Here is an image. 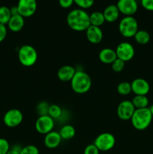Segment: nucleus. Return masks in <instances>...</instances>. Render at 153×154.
I'll return each mask as SVG.
<instances>
[{
  "mask_svg": "<svg viewBox=\"0 0 153 154\" xmlns=\"http://www.w3.org/2000/svg\"><path fill=\"white\" fill-rule=\"evenodd\" d=\"M67 23L74 31H86L91 25L89 14L83 9H74L68 14Z\"/></svg>",
  "mask_w": 153,
  "mask_h": 154,
  "instance_id": "f257e3e1",
  "label": "nucleus"
},
{
  "mask_svg": "<svg viewBox=\"0 0 153 154\" xmlns=\"http://www.w3.org/2000/svg\"><path fill=\"white\" fill-rule=\"evenodd\" d=\"M70 86L74 92L77 94H84L91 89L92 79L83 71H76L70 81Z\"/></svg>",
  "mask_w": 153,
  "mask_h": 154,
  "instance_id": "f03ea898",
  "label": "nucleus"
},
{
  "mask_svg": "<svg viewBox=\"0 0 153 154\" xmlns=\"http://www.w3.org/2000/svg\"><path fill=\"white\" fill-rule=\"evenodd\" d=\"M152 115L150 111L149 108H141L136 109L133 116H132L130 121L131 124L134 129L136 130H145L148 127L152 121Z\"/></svg>",
  "mask_w": 153,
  "mask_h": 154,
  "instance_id": "7ed1b4c3",
  "label": "nucleus"
},
{
  "mask_svg": "<svg viewBox=\"0 0 153 154\" xmlns=\"http://www.w3.org/2000/svg\"><path fill=\"white\" fill-rule=\"evenodd\" d=\"M18 60L23 66L31 67L38 60L37 51L31 45H22L18 51Z\"/></svg>",
  "mask_w": 153,
  "mask_h": 154,
  "instance_id": "20e7f679",
  "label": "nucleus"
},
{
  "mask_svg": "<svg viewBox=\"0 0 153 154\" xmlns=\"http://www.w3.org/2000/svg\"><path fill=\"white\" fill-rule=\"evenodd\" d=\"M138 30L137 20L133 16H124L118 23V31L126 38L134 37Z\"/></svg>",
  "mask_w": 153,
  "mask_h": 154,
  "instance_id": "39448f33",
  "label": "nucleus"
},
{
  "mask_svg": "<svg viewBox=\"0 0 153 154\" xmlns=\"http://www.w3.org/2000/svg\"><path fill=\"white\" fill-rule=\"evenodd\" d=\"M94 144L100 152H106L112 150L116 144V138L110 132H103L98 135Z\"/></svg>",
  "mask_w": 153,
  "mask_h": 154,
  "instance_id": "423d86ee",
  "label": "nucleus"
},
{
  "mask_svg": "<svg viewBox=\"0 0 153 154\" xmlns=\"http://www.w3.org/2000/svg\"><path fill=\"white\" fill-rule=\"evenodd\" d=\"M115 51L116 53L117 58L122 60L124 63L131 60L135 54V50L133 45L126 42L118 44Z\"/></svg>",
  "mask_w": 153,
  "mask_h": 154,
  "instance_id": "0eeeda50",
  "label": "nucleus"
},
{
  "mask_svg": "<svg viewBox=\"0 0 153 154\" xmlns=\"http://www.w3.org/2000/svg\"><path fill=\"white\" fill-rule=\"evenodd\" d=\"M23 120L22 113L20 110L13 108L4 114L3 122L4 125L9 128H15L21 124Z\"/></svg>",
  "mask_w": 153,
  "mask_h": 154,
  "instance_id": "6e6552de",
  "label": "nucleus"
},
{
  "mask_svg": "<svg viewBox=\"0 0 153 154\" xmlns=\"http://www.w3.org/2000/svg\"><path fill=\"white\" fill-rule=\"evenodd\" d=\"M55 122L49 115L39 116L35 122V129L41 135H46L53 131Z\"/></svg>",
  "mask_w": 153,
  "mask_h": 154,
  "instance_id": "1a4fd4ad",
  "label": "nucleus"
},
{
  "mask_svg": "<svg viewBox=\"0 0 153 154\" xmlns=\"http://www.w3.org/2000/svg\"><path fill=\"white\" fill-rule=\"evenodd\" d=\"M135 110L136 108L132 104L131 101L124 100L118 104L117 107L116 114L120 120L127 121L131 119Z\"/></svg>",
  "mask_w": 153,
  "mask_h": 154,
  "instance_id": "9d476101",
  "label": "nucleus"
},
{
  "mask_svg": "<svg viewBox=\"0 0 153 154\" xmlns=\"http://www.w3.org/2000/svg\"><path fill=\"white\" fill-rule=\"evenodd\" d=\"M19 14L25 17H30L37 10L36 0H19L16 5Z\"/></svg>",
  "mask_w": 153,
  "mask_h": 154,
  "instance_id": "9b49d317",
  "label": "nucleus"
},
{
  "mask_svg": "<svg viewBox=\"0 0 153 154\" xmlns=\"http://www.w3.org/2000/svg\"><path fill=\"white\" fill-rule=\"evenodd\" d=\"M116 6L120 13L124 16H133L138 9L136 0H118Z\"/></svg>",
  "mask_w": 153,
  "mask_h": 154,
  "instance_id": "f8f14e48",
  "label": "nucleus"
},
{
  "mask_svg": "<svg viewBox=\"0 0 153 154\" xmlns=\"http://www.w3.org/2000/svg\"><path fill=\"white\" fill-rule=\"evenodd\" d=\"M131 91L136 96H146L150 90V85L146 80L138 78L131 83Z\"/></svg>",
  "mask_w": 153,
  "mask_h": 154,
  "instance_id": "ddd939ff",
  "label": "nucleus"
},
{
  "mask_svg": "<svg viewBox=\"0 0 153 154\" xmlns=\"http://www.w3.org/2000/svg\"><path fill=\"white\" fill-rule=\"evenodd\" d=\"M85 32L87 40L90 43L93 44V45H98L101 42L104 34L100 27L90 25Z\"/></svg>",
  "mask_w": 153,
  "mask_h": 154,
  "instance_id": "4468645a",
  "label": "nucleus"
},
{
  "mask_svg": "<svg viewBox=\"0 0 153 154\" xmlns=\"http://www.w3.org/2000/svg\"><path fill=\"white\" fill-rule=\"evenodd\" d=\"M62 138L59 132L52 131L46 135H45L44 138V144L45 147L49 149H55L61 144Z\"/></svg>",
  "mask_w": 153,
  "mask_h": 154,
  "instance_id": "2eb2a0df",
  "label": "nucleus"
},
{
  "mask_svg": "<svg viewBox=\"0 0 153 154\" xmlns=\"http://www.w3.org/2000/svg\"><path fill=\"white\" fill-rule=\"evenodd\" d=\"M76 71L71 66H63L58 70L57 77L63 82H68L72 80Z\"/></svg>",
  "mask_w": 153,
  "mask_h": 154,
  "instance_id": "dca6fc26",
  "label": "nucleus"
},
{
  "mask_svg": "<svg viewBox=\"0 0 153 154\" xmlns=\"http://www.w3.org/2000/svg\"><path fill=\"white\" fill-rule=\"evenodd\" d=\"M25 25V20L23 17L20 14L11 16L10 20L8 23V28L14 32H18L21 31Z\"/></svg>",
  "mask_w": 153,
  "mask_h": 154,
  "instance_id": "f3484780",
  "label": "nucleus"
},
{
  "mask_svg": "<svg viewBox=\"0 0 153 154\" xmlns=\"http://www.w3.org/2000/svg\"><path fill=\"white\" fill-rule=\"evenodd\" d=\"M98 58L100 61L104 64H112L117 59L116 53L115 50H112V48H104L99 52Z\"/></svg>",
  "mask_w": 153,
  "mask_h": 154,
  "instance_id": "a211bd4d",
  "label": "nucleus"
},
{
  "mask_svg": "<svg viewBox=\"0 0 153 154\" xmlns=\"http://www.w3.org/2000/svg\"><path fill=\"white\" fill-rule=\"evenodd\" d=\"M119 14L120 12L116 5H110L106 6L103 11L105 21L108 23H113L116 21L119 17Z\"/></svg>",
  "mask_w": 153,
  "mask_h": 154,
  "instance_id": "6ab92c4d",
  "label": "nucleus"
},
{
  "mask_svg": "<svg viewBox=\"0 0 153 154\" xmlns=\"http://www.w3.org/2000/svg\"><path fill=\"white\" fill-rule=\"evenodd\" d=\"M59 134L61 135L62 139L64 140H70L76 135V130L75 128L71 125H64L61 128L59 131Z\"/></svg>",
  "mask_w": 153,
  "mask_h": 154,
  "instance_id": "aec40b11",
  "label": "nucleus"
},
{
  "mask_svg": "<svg viewBox=\"0 0 153 154\" xmlns=\"http://www.w3.org/2000/svg\"><path fill=\"white\" fill-rule=\"evenodd\" d=\"M90 24L95 26H101L105 23V18L104 17L103 12L94 11L89 14Z\"/></svg>",
  "mask_w": 153,
  "mask_h": 154,
  "instance_id": "412c9836",
  "label": "nucleus"
},
{
  "mask_svg": "<svg viewBox=\"0 0 153 154\" xmlns=\"http://www.w3.org/2000/svg\"><path fill=\"white\" fill-rule=\"evenodd\" d=\"M131 102L136 109L146 108H148V99L146 96H135Z\"/></svg>",
  "mask_w": 153,
  "mask_h": 154,
  "instance_id": "4be33fe9",
  "label": "nucleus"
},
{
  "mask_svg": "<svg viewBox=\"0 0 153 154\" xmlns=\"http://www.w3.org/2000/svg\"><path fill=\"white\" fill-rule=\"evenodd\" d=\"M134 39L136 42L139 45H146L150 41V35L146 30H138L134 35Z\"/></svg>",
  "mask_w": 153,
  "mask_h": 154,
  "instance_id": "5701e85b",
  "label": "nucleus"
},
{
  "mask_svg": "<svg viewBox=\"0 0 153 154\" xmlns=\"http://www.w3.org/2000/svg\"><path fill=\"white\" fill-rule=\"evenodd\" d=\"M10 8L7 6H0V23L7 25L11 17Z\"/></svg>",
  "mask_w": 153,
  "mask_h": 154,
  "instance_id": "b1692460",
  "label": "nucleus"
},
{
  "mask_svg": "<svg viewBox=\"0 0 153 154\" xmlns=\"http://www.w3.org/2000/svg\"><path fill=\"white\" fill-rule=\"evenodd\" d=\"M117 92L121 96H128L131 93V85L128 81H123L117 86Z\"/></svg>",
  "mask_w": 153,
  "mask_h": 154,
  "instance_id": "393cba45",
  "label": "nucleus"
},
{
  "mask_svg": "<svg viewBox=\"0 0 153 154\" xmlns=\"http://www.w3.org/2000/svg\"><path fill=\"white\" fill-rule=\"evenodd\" d=\"M48 115L52 117L53 120L58 119L62 115V110L58 106V105H51L49 107V111H48Z\"/></svg>",
  "mask_w": 153,
  "mask_h": 154,
  "instance_id": "a878e982",
  "label": "nucleus"
},
{
  "mask_svg": "<svg viewBox=\"0 0 153 154\" xmlns=\"http://www.w3.org/2000/svg\"><path fill=\"white\" fill-rule=\"evenodd\" d=\"M124 66H125V63L118 58L111 64V67H112V71L116 72V73L122 72L123 69H124Z\"/></svg>",
  "mask_w": 153,
  "mask_h": 154,
  "instance_id": "bb28decb",
  "label": "nucleus"
},
{
  "mask_svg": "<svg viewBox=\"0 0 153 154\" xmlns=\"http://www.w3.org/2000/svg\"><path fill=\"white\" fill-rule=\"evenodd\" d=\"M50 105L46 102H39L37 105V112L39 116L48 115V111H49Z\"/></svg>",
  "mask_w": 153,
  "mask_h": 154,
  "instance_id": "cd10ccee",
  "label": "nucleus"
},
{
  "mask_svg": "<svg viewBox=\"0 0 153 154\" xmlns=\"http://www.w3.org/2000/svg\"><path fill=\"white\" fill-rule=\"evenodd\" d=\"M74 3L81 9L89 8L94 5V0H74Z\"/></svg>",
  "mask_w": 153,
  "mask_h": 154,
  "instance_id": "c85d7f7f",
  "label": "nucleus"
},
{
  "mask_svg": "<svg viewBox=\"0 0 153 154\" xmlns=\"http://www.w3.org/2000/svg\"><path fill=\"white\" fill-rule=\"evenodd\" d=\"M20 154H40V153L38 148L36 146L30 144L22 147Z\"/></svg>",
  "mask_w": 153,
  "mask_h": 154,
  "instance_id": "c756f323",
  "label": "nucleus"
},
{
  "mask_svg": "<svg viewBox=\"0 0 153 154\" xmlns=\"http://www.w3.org/2000/svg\"><path fill=\"white\" fill-rule=\"evenodd\" d=\"M10 147V144L5 138H0V154H7Z\"/></svg>",
  "mask_w": 153,
  "mask_h": 154,
  "instance_id": "7c9ffc66",
  "label": "nucleus"
},
{
  "mask_svg": "<svg viewBox=\"0 0 153 154\" xmlns=\"http://www.w3.org/2000/svg\"><path fill=\"white\" fill-rule=\"evenodd\" d=\"M83 154H100V150L94 144H91L86 147Z\"/></svg>",
  "mask_w": 153,
  "mask_h": 154,
  "instance_id": "2f4dec72",
  "label": "nucleus"
},
{
  "mask_svg": "<svg viewBox=\"0 0 153 154\" xmlns=\"http://www.w3.org/2000/svg\"><path fill=\"white\" fill-rule=\"evenodd\" d=\"M141 5L148 11H153V0H140Z\"/></svg>",
  "mask_w": 153,
  "mask_h": 154,
  "instance_id": "473e14b6",
  "label": "nucleus"
},
{
  "mask_svg": "<svg viewBox=\"0 0 153 154\" xmlns=\"http://www.w3.org/2000/svg\"><path fill=\"white\" fill-rule=\"evenodd\" d=\"M22 147L20 144H14L10 147V149L8 151L7 154H20Z\"/></svg>",
  "mask_w": 153,
  "mask_h": 154,
  "instance_id": "72a5a7b5",
  "label": "nucleus"
},
{
  "mask_svg": "<svg viewBox=\"0 0 153 154\" xmlns=\"http://www.w3.org/2000/svg\"><path fill=\"white\" fill-rule=\"evenodd\" d=\"M7 33L8 29L6 26L0 23V43L5 39L6 36H7Z\"/></svg>",
  "mask_w": 153,
  "mask_h": 154,
  "instance_id": "f704fd0d",
  "label": "nucleus"
},
{
  "mask_svg": "<svg viewBox=\"0 0 153 154\" xmlns=\"http://www.w3.org/2000/svg\"><path fill=\"white\" fill-rule=\"evenodd\" d=\"M74 3V0H58V4L63 8H68Z\"/></svg>",
  "mask_w": 153,
  "mask_h": 154,
  "instance_id": "c9c22d12",
  "label": "nucleus"
},
{
  "mask_svg": "<svg viewBox=\"0 0 153 154\" xmlns=\"http://www.w3.org/2000/svg\"><path fill=\"white\" fill-rule=\"evenodd\" d=\"M10 13H11L12 16H14V15L19 14V11H18V8H17V7H16V5L13 6V7L10 8Z\"/></svg>",
  "mask_w": 153,
  "mask_h": 154,
  "instance_id": "e433bc0d",
  "label": "nucleus"
},
{
  "mask_svg": "<svg viewBox=\"0 0 153 154\" xmlns=\"http://www.w3.org/2000/svg\"><path fill=\"white\" fill-rule=\"evenodd\" d=\"M149 108L150 111H151V113H152V117H153V104L151 105V106H150V108Z\"/></svg>",
  "mask_w": 153,
  "mask_h": 154,
  "instance_id": "4c0bfd02",
  "label": "nucleus"
}]
</instances>
